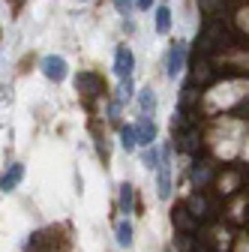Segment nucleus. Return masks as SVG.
<instances>
[{"mask_svg":"<svg viewBox=\"0 0 249 252\" xmlns=\"http://www.w3.org/2000/svg\"><path fill=\"white\" fill-rule=\"evenodd\" d=\"M156 189H159V198L168 201L171 198V150H162V165H159V177H156Z\"/></svg>","mask_w":249,"mask_h":252,"instance_id":"nucleus-2","label":"nucleus"},{"mask_svg":"<svg viewBox=\"0 0 249 252\" xmlns=\"http://www.w3.org/2000/svg\"><path fill=\"white\" fill-rule=\"evenodd\" d=\"M120 147L126 150V153H132L138 147V135H135L132 126H123V129H120Z\"/></svg>","mask_w":249,"mask_h":252,"instance_id":"nucleus-11","label":"nucleus"},{"mask_svg":"<svg viewBox=\"0 0 249 252\" xmlns=\"http://www.w3.org/2000/svg\"><path fill=\"white\" fill-rule=\"evenodd\" d=\"M135 6L138 9H150V0H135Z\"/></svg>","mask_w":249,"mask_h":252,"instance_id":"nucleus-22","label":"nucleus"},{"mask_svg":"<svg viewBox=\"0 0 249 252\" xmlns=\"http://www.w3.org/2000/svg\"><path fill=\"white\" fill-rule=\"evenodd\" d=\"M42 75H45L48 81H63V78H66V60L60 57V54L42 57Z\"/></svg>","mask_w":249,"mask_h":252,"instance_id":"nucleus-4","label":"nucleus"},{"mask_svg":"<svg viewBox=\"0 0 249 252\" xmlns=\"http://www.w3.org/2000/svg\"><path fill=\"white\" fill-rule=\"evenodd\" d=\"M171 30V12L168 6H159L156 9V33H168Z\"/></svg>","mask_w":249,"mask_h":252,"instance_id":"nucleus-14","label":"nucleus"},{"mask_svg":"<svg viewBox=\"0 0 249 252\" xmlns=\"http://www.w3.org/2000/svg\"><path fill=\"white\" fill-rule=\"evenodd\" d=\"M186 207H189V213H192L195 219H201V216L207 213V204H204L201 195H189V198H186Z\"/></svg>","mask_w":249,"mask_h":252,"instance_id":"nucleus-15","label":"nucleus"},{"mask_svg":"<svg viewBox=\"0 0 249 252\" xmlns=\"http://www.w3.org/2000/svg\"><path fill=\"white\" fill-rule=\"evenodd\" d=\"M183 60H186V42H174L171 51H168V63H165L168 78H177L183 72Z\"/></svg>","mask_w":249,"mask_h":252,"instance_id":"nucleus-5","label":"nucleus"},{"mask_svg":"<svg viewBox=\"0 0 249 252\" xmlns=\"http://www.w3.org/2000/svg\"><path fill=\"white\" fill-rule=\"evenodd\" d=\"M207 180H210V165H201V168L192 171V183H195V186H204Z\"/></svg>","mask_w":249,"mask_h":252,"instance_id":"nucleus-17","label":"nucleus"},{"mask_svg":"<svg viewBox=\"0 0 249 252\" xmlns=\"http://www.w3.org/2000/svg\"><path fill=\"white\" fill-rule=\"evenodd\" d=\"M195 81H198V84H207V81H210V66H207L204 60L195 63Z\"/></svg>","mask_w":249,"mask_h":252,"instance_id":"nucleus-18","label":"nucleus"},{"mask_svg":"<svg viewBox=\"0 0 249 252\" xmlns=\"http://www.w3.org/2000/svg\"><path fill=\"white\" fill-rule=\"evenodd\" d=\"M21 177H24V165H21V162H12V165L6 168L3 180H0V189H3V192H12V189L21 183Z\"/></svg>","mask_w":249,"mask_h":252,"instance_id":"nucleus-7","label":"nucleus"},{"mask_svg":"<svg viewBox=\"0 0 249 252\" xmlns=\"http://www.w3.org/2000/svg\"><path fill=\"white\" fill-rule=\"evenodd\" d=\"M135 135H138V144L153 147V141H156V123H153L150 117H141L138 126H135Z\"/></svg>","mask_w":249,"mask_h":252,"instance_id":"nucleus-6","label":"nucleus"},{"mask_svg":"<svg viewBox=\"0 0 249 252\" xmlns=\"http://www.w3.org/2000/svg\"><path fill=\"white\" fill-rule=\"evenodd\" d=\"M117 243L123 246V249H132V243H135V237H132V222L126 216L117 222Z\"/></svg>","mask_w":249,"mask_h":252,"instance_id":"nucleus-8","label":"nucleus"},{"mask_svg":"<svg viewBox=\"0 0 249 252\" xmlns=\"http://www.w3.org/2000/svg\"><path fill=\"white\" fill-rule=\"evenodd\" d=\"M195 147H201V141H198V132L189 129V132L183 135V150H195Z\"/></svg>","mask_w":249,"mask_h":252,"instance_id":"nucleus-20","label":"nucleus"},{"mask_svg":"<svg viewBox=\"0 0 249 252\" xmlns=\"http://www.w3.org/2000/svg\"><path fill=\"white\" fill-rule=\"evenodd\" d=\"M120 213H132V204H135V189H132V183H120Z\"/></svg>","mask_w":249,"mask_h":252,"instance_id":"nucleus-10","label":"nucleus"},{"mask_svg":"<svg viewBox=\"0 0 249 252\" xmlns=\"http://www.w3.org/2000/svg\"><path fill=\"white\" fill-rule=\"evenodd\" d=\"M138 105H141V111H144V114H153V111H156V93H153L150 87H147V90H141Z\"/></svg>","mask_w":249,"mask_h":252,"instance_id":"nucleus-13","label":"nucleus"},{"mask_svg":"<svg viewBox=\"0 0 249 252\" xmlns=\"http://www.w3.org/2000/svg\"><path fill=\"white\" fill-rule=\"evenodd\" d=\"M141 165H144V168H156V171H159V165H162L159 150H156V147H147V150L141 153Z\"/></svg>","mask_w":249,"mask_h":252,"instance_id":"nucleus-12","label":"nucleus"},{"mask_svg":"<svg viewBox=\"0 0 249 252\" xmlns=\"http://www.w3.org/2000/svg\"><path fill=\"white\" fill-rule=\"evenodd\" d=\"M102 78L96 75V72H78L75 75V90L81 93V96H87V99H93V96H99L102 93Z\"/></svg>","mask_w":249,"mask_h":252,"instance_id":"nucleus-1","label":"nucleus"},{"mask_svg":"<svg viewBox=\"0 0 249 252\" xmlns=\"http://www.w3.org/2000/svg\"><path fill=\"white\" fill-rule=\"evenodd\" d=\"M165 252H171V249H165Z\"/></svg>","mask_w":249,"mask_h":252,"instance_id":"nucleus-23","label":"nucleus"},{"mask_svg":"<svg viewBox=\"0 0 249 252\" xmlns=\"http://www.w3.org/2000/svg\"><path fill=\"white\" fill-rule=\"evenodd\" d=\"M237 21H240L243 30H249V9H240V12H237Z\"/></svg>","mask_w":249,"mask_h":252,"instance_id":"nucleus-21","label":"nucleus"},{"mask_svg":"<svg viewBox=\"0 0 249 252\" xmlns=\"http://www.w3.org/2000/svg\"><path fill=\"white\" fill-rule=\"evenodd\" d=\"M198 6H201V12L213 15V12H219V9L225 6V0H198Z\"/></svg>","mask_w":249,"mask_h":252,"instance_id":"nucleus-16","label":"nucleus"},{"mask_svg":"<svg viewBox=\"0 0 249 252\" xmlns=\"http://www.w3.org/2000/svg\"><path fill=\"white\" fill-rule=\"evenodd\" d=\"M132 69H135V57H132V51L126 48V45H117V51H114V72L126 81V78H132Z\"/></svg>","mask_w":249,"mask_h":252,"instance_id":"nucleus-3","label":"nucleus"},{"mask_svg":"<svg viewBox=\"0 0 249 252\" xmlns=\"http://www.w3.org/2000/svg\"><path fill=\"white\" fill-rule=\"evenodd\" d=\"M129 96H132V78L120 81V90H117V102H126Z\"/></svg>","mask_w":249,"mask_h":252,"instance_id":"nucleus-19","label":"nucleus"},{"mask_svg":"<svg viewBox=\"0 0 249 252\" xmlns=\"http://www.w3.org/2000/svg\"><path fill=\"white\" fill-rule=\"evenodd\" d=\"M174 222L183 228V231H195V225H198V219L189 213V207H174Z\"/></svg>","mask_w":249,"mask_h":252,"instance_id":"nucleus-9","label":"nucleus"}]
</instances>
